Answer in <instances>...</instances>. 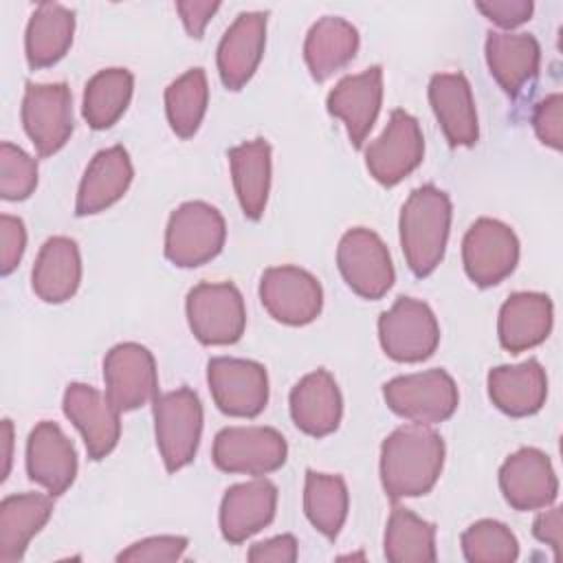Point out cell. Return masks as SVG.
I'll use <instances>...</instances> for the list:
<instances>
[{
    "instance_id": "43",
    "label": "cell",
    "mask_w": 563,
    "mask_h": 563,
    "mask_svg": "<svg viewBox=\"0 0 563 563\" xmlns=\"http://www.w3.org/2000/svg\"><path fill=\"white\" fill-rule=\"evenodd\" d=\"M249 561L251 563H295L297 561V539L292 534H279L266 541H260L251 545L249 550Z\"/></svg>"
},
{
    "instance_id": "17",
    "label": "cell",
    "mask_w": 563,
    "mask_h": 563,
    "mask_svg": "<svg viewBox=\"0 0 563 563\" xmlns=\"http://www.w3.org/2000/svg\"><path fill=\"white\" fill-rule=\"evenodd\" d=\"M499 488L515 510H537L556 499L559 482L550 457L539 449L523 446L501 464Z\"/></svg>"
},
{
    "instance_id": "28",
    "label": "cell",
    "mask_w": 563,
    "mask_h": 563,
    "mask_svg": "<svg viewBox=\"0 0 563 563\" xmlns=\"http://www.w3.org/2000/svg\"><path fill=\"white\" fill-rule=\"evenodd\" d=\"M81 282V255L77 242L64 235L48 238L37 253L31 284L35 295L46 303L70 299Z\"/></svg>"
},
{
    "instance_id": "22",
    "label": "cell",
    "mask_w": 563,
    "mask_h": 563,
    "mask_svg": "<svg viewBox=\"0 0 563 563\" xmlns=\"http://www.w3.org/2000/svg\"><path fill=\"white\" fill-rule=\"evenodd\" d=\"M343 413V400L330 372L317 369L306 374L290 391V416L299 431L323 438L332 433Z\"/></svg>"
},
{
    "instance_id": "4",
    "label": "cell",
    "mask_w": 563,
    "mask_h": 563,
    "mask_svg": "<svg viewBox=\"0 0 563 563\" xmlns=\"http://www.w3.org/2000/svg\"><path fill=\"white\" fill-rule=\"evenodd\" d=\"M154 431L161 457L169 473L187 466L202 433V405L194 389L180 387L154 398Z\"/></svg>"
},
{
    "instance_id": "10",
    "label": "cell",
    "mask_w": 563,
    "mask_h": 563,
    "mask_svg": "<svg viewBox=\"0 0 563 563\" xmlns=\"http://www.w3.org/2000/svg\"><path fill=\"white\" fill-rule=\"evenodd\" d=\"M336 266L345 284L365 299H380L394 284L389 251L385 242L365 227L343 233L336 249Z\"/></svg>"
},
{
    "instance_id": "26",
    "label": "cell",
    "mask_w": 563,
    "mask_h": 563,
    "mask_svg": "<svg viewBox=\"0 0 563 563\" xmlns=\"http://www.w3.org/2000/svg\"><path fill=\"white\" fill-rule=\"evenodd\" d=\"M488 396L499 411L512 418L532 416L548 396L545 372L534 358L519 365H499L488 372Z\"/></svg>"
},
{
    "instance_id": "20",
    "label": "cell",
    "mask_w": 563,
    "mask_h": 563,
    "mask_svg": "<svg viewBox=\"0 0 563 563\" xmlns=\"http://www.w3.org/2000/svg\"><path fill=\"white\" fill-rule=\"evenodd\" d=\"M266 44V13H240L218 44V73L229 90L249 84L260 66Z\"/></svg>"
},
{
    "instance_id": "12",
    "label": "cell",
    "mask_w": 563,
    "mask_h": 563,
    "mask_svg": "<svg viewBox=\"0 0 563 563\" xmlns=\"http://www.w3.org/2000/svg\"><path fill=\"white\" fill-rule=\"evenodd\" d=\"M464 271L477 286H495L506 279L519 260V240L515 231L493 218H479L462 240Z\"/></svg>"
},
{
    "instance_id": "34",
    "label": "cell",
    "mask_w": 563,
    "mask_h": 563,
    "mask_svg": "<svg viewBox=\"0 0 563 563\" xmlns=\"http://www.w3.org/2000/svg\"><path fill=\"white\" fill-rule=\"evenodd\" d=\"M134 77L128 68L99 70L84 90V119L92 130H106L119 121L132 99Z\"/></svg>"
},
{
    "instance_id": "27",
    "label": "cell",
    "mask_w": 563,
    "mask_h": 563,
    "mask_svg": "<svg viewBox=\"0 0 563 563\" xmlns=\"http://www.w3.org/2000/svg\"><path fill=\"white\" fill-rule=\"evenodd\" d=\"M539 42L530 33L490 31L486 37V64L495 81L517 97L539 73Z\"/></svg>"
},
{
    "instance_id": "46",
    "label": "cell",
    "mask_w": 563,
    "mask_h": 563,
    "mask_svg": "<svg viewBox=\"0 0 563 563\" xmlns=\"http://www.w3.org/2000/svg\"><path fill=\"white\" fill-rule=\"evenodd\" d=\"M2 444H4V471H2V479H4L11 466V444H13V424L9 418L2 420Z\"/></svg>"
},
{
    "instance_id": "33",
    "label": "cell",
    "mask_w": 563,
    "mask_h": 563,
    "mask_svg": "<svg viewBox=\"0 0 563 563\" xmlns=\"http://www.w3.org/2000/svg\"><path fill=\"white\" fill-rule=\"evenodd\" d=\"M383 545L391 563H431L435 561V526L409 508L394 506Z\"/></svg>"
},
{
    "instance_id": "39",
    "label": "cell",
    "mask_w": 563,
    "mask_h": 563,
    "mask_svg": "<svg viewBox=\"0 0 563 563\" xmlns=\"http://www.w3.org/2000/svg\"><path fill=\"white\" fill-rule=\"evenodd\" d=\"M187 550V539L176 534H161V537H147L143 541L132 543L128 550L119 552L117 561H178L183 552Z\"/></svg>"
},
{
    "instance_id": "35",
    "label": "cell",
    "mask_w": 563,
    "mask_h": 563,
    "mask_svg": "<svg viewBox=\"0 0 563 563\" xmlns=\"http://www.w3.org/2000/svg\"><path fill=\"white\" fill-rule=\"evenodd\" d=\"M347 486L341 475L306 471L303 510L308 521L328 539H334L347 517Z\"/></svg>"
},
{
    "instance_id": "40",
    "label": "cell",
    "mask_w": 563,
    "mask_h": 563,
    "mask_svg": "<svg viewBox=\"0 0 563 563\" xmlns=\"http://www.w3.org/2000/svg\"><path fill=\"white\" fill-rule=\"evenodd\" d=\"M532 128L541 143L561 150L563 147V97L552 92L541 99L532 114Z\"/></svg>"
},
{
    "instance_id": "32",
    "label": "cell",
    "mask_w": 563,
    "mask_h": 563,
    "mask_svg": "<svg viewBox=\"0 0 563 563\" xmlns=\"http://www.w3.org/2000/svg\"><path fill=\"white\" fill-rule=\"evenodd\" d=\"M358 51V31L347 20L325 15L317 20L303 42V57L317 81L343 68Z\"/></svg>"
},
{
    "instance_id": "2",
    "label": "cell",
    "mask_w": 563,
    "mask_h": 563,
    "mask_svg": "<svg viewBox=\"0 0 563 563\" xmlns=\"http://www.w3.org/2000/svg\"><path fill=\"white\" fill-rule=\"evenodd\" d=\"M400 246L409 271L427 277L440 264L451 227V200L435 185L409 194L400 211Z\"/></svg>"
},
{
    "instance_id": "25",
    "label": "cell",
    "mask_w": 563,
    "mask_h": 563,
    "mask_svg": "<svg viewBox=\"0 0 563 563\" xmlns=\"http://www.w3.org/2000/svg\"><path fill=\"white\" fill-rule=\"evenodd\" d=\"M552 330V301L543 292H515L499 310L497 334L504 350L517 354L548 339Z\"/></svg>"
},
{
    "instance_id": "14",
    "label": "cell",
    "mask_w": 563,
    "mask_h": 563,
    "mask_svg": "<svg viewBox=\"0 0 563 563\" xmlns=\"http://www.w3.org/2000/svg\"><path fill=\"white\" fill-rule=\"evenodd\" d=\"M424 156L422 130L405 110H394L383 134L365 147V165L369 174L385 187L409 176Z\"/></svg>"
},
{
    "instance_id": "45",
    "label": "cell",
    "mask_w": 563,
    "mask_h": 563,
    "mask_svg": "<svg viewBox=\"0 0 563 563\" xmlns=\"http://www.w3.org/2000/svg\"><path fill=\"white\" fill-rule=\"evenodd\" d=\"M532 534L541 541L548 543L554 552V559L561 556V537H563V528H561V508L554 506L550 510H543L541 515H537L534 523H532Z\"/></svg>"
},
{
    "instance_id": "37",
    "label": "cell",
    "mask_w": 563,
    "mask_h": 563,
    "mask_svg": "<svg viewBox=\"0 0 563 563\" xmlns=\"http://www.w3.org/2000/svg\"><path fill=\"white\" fill-rule=\"evenodd\" d=\"M462 552L471 563H510L519 556V543L506 523L482 519L462 532Z\"/></svg>"
},
{
    "instance_id": "3",
    "label": "cell",
    "mask_w": 563,
    "mask_h": 563,
    "mask_svg": "<svg viewBox=\"0 0 563 563\" xmlns=\"http://www.w3.org/2000/svg\"><path fill=\"white\" fill-rule=\"evenodd\" d=\"M227 238L222 213L202 202H183L172 211L165 229V257L180 268H194L213 260Z\"/></svg>"
},
{
    "instance_id": "19",
    "label": "cell",
    "mask_w": 563,
    "mask_h": 563,
    "mask_svg": "<svg viewBox=\"0 0 563 563\" xmlns=\"http://www.w3.org/2000/svg\"><path fill=\"white\" fill-rule=\"evenodd\" d=\"M29 479L44 486L53 497L62 495L77 475V453L73 442L55 422H40L26 440Z\"/></svg>"
},
{
    "instance_id": "13",
    "label": "cell",
    "mask_w": 563,
    "mask_h": 563,
    "mask_svg": "<svg viewBox=\"0 0 563 563\" xmlns=\"http://www.w3.org/2000/svg\"><path fill=\"white\" fill-rule=\"evenodd\" d=\"M260 299L275 321L306 325L319 317L323 290L317 277L299 266H273L260 279Z\"/></svg>"
},
{
    "instance_id": "5",
    "label": "cell",
    "mask_w": 563,
    "mask_h": 563,
    "mask_svg": "<svg viewBox=\"0 0 563 563\" xmlns=\"http://www.w3.org/2000/svg\"><path fill=\"white\" fill-rule=\"evenodd\" d=\"M187 321L194 336L205 345H231L246 328L242 292L231 282H202L187 295Z\"/></svg>"
},
{
    "instance_id": "16",
    "label": "cell",
    "mask_w": 563,
    "mask_h": 563,
    "mask_svg": "<svg viewBox=\"0 0 563 563\" xmlns=\"http://www.w3.org/2000/svg\"><path fill=\"white\" fill-rule=\"evenodd\" d=\"M64 413L79 429L92 460L106 457L119 442V409L99 389L86 383H70L64 391Z\"/></svg>"
},
{
    "instance_id": "24",
    "label": "cell",
    "mask_w": 563,
    "mask_h": 563,
    "mask_svg": "<svg viewBox=\"0 0 563 563\" xmlns=\"http://www.w3.org/2000/svg\"><path fill=\"white\" fill-rule=\"evenodd\" d=\"M132 176L130 154L121 145L97 152L79 183L75 213L90 216L108 209L128 191Z\"/></svg>"
},
{
    "instance_id": "31",
    "label": "cell",
    "mask_w": 563,
    "mask_h": 563,
    "mask_svg": "<svg viewBox=\"0 0 563 563\" xmlns=\"http://www.w3.org/2000/svg\"><path fill=\"white\" fill-rule=\"evenodd\" d=\"M75 13L57 2H42L33 11L26 35L24 51L31 68H46L57 64L73 44Z\"/></svg>"
},
{
    "instance_id": "21",
    "label": "cell",
    "mask_w": 563,
    "mask_h": 563,
    "mask_svg": "<svg viewBox=\"0 0 563 563\" xmlns=\"http://www.w3.org/2000/svg\"><path fill=\"white\" fill-rule=\"evenodd\" d=\"M277 508V486L264 477L233 484L220 504V530L229 543H242L266 528Z\"/></svg>"
},
{
    "instance_id": "44",
    "label": "cell",
    "mask_w": 563,
    "mask_h": 563,
    "mask_svg": "<svg viewBox=\"0 0 563 563\" xmlns=\"http://www.w3.org/2000/svg\"><path fill=\"white\" fill-rule=\"evenodd\" d=\"M176 9L183 18V24L191 37H202L207 22L211 15L220 9V2H200V0H189V2H176Z\"/></svg>"
},
{
    "instance_id": "8",
    "label": "cell",
    "mask_w": 563,
    "mask_h": 563,
    "mask_svg": "<svg viewBox=\"0 0 563 563\" xmlns=\"http://www.w3.org/2000/svg\"><path fill=\"white\" fill-rule=\"evenodd\" d=\"M207 383L213 402L227 416L255 418L268 402V376L257 361L216 356L207 363Z\"/></svg>"
},
{
    "instance_id": "30",
    "label": "cell",
    "mask_w": 563,
    "mask_h": 563,
    "mask_svg": "<svg viewBox=\"0 0 563 563\" xmlns=\"http://www.w3.org/2000/svg\"><path fill=\"white\" fill-rule=\"evenodd\" d=\"M229 165L240 207L246 218L260 220L271 189V145L266 139L244 141L229 150Z\"/></svg>"
},
{
    "instance_id": "9",
    "label": "cell",
    "mask_w": 563,
    "mask_h": 563,
    "mask_svg": "<svg viewBox=\"0 0 563 563\" xmlns=\"http://www.w3.org/2000/svg\"><path fill=\"white\" fill-rule=\"evenodd\" d=\"M288 455L284 435L273 427H227L213 440V464L224 473L266 475Z\"/></svg>"
},
{
    "instance_id": "42",
    "label": "cell",
    "mask_w": 563,
    "mask_h": 563,
    "mask_svg": "<svg viewBox=\"0 0 563 563\" xmlns=\"http://www.w3.org/2000/svg\"><path fill=\"white\" fill-rule=\"evenodd\" d=\"M490 22L504 26V29H515L523 22L530 20L534 4L530 0H488V2H477L475 4Z\"/></svg>"
},
{
    "instance_id": "23",
    "label": "cell",
    "mask_w": 563,
    "mask_h": 563,
    "mask_svg": "<svg viewBox=\"0 0 563 563\" xmlns=\"http://www.w3.org/2000/svg\"><path fill=\"white\" fill-rule=\"evenodd\" d=\"M429 101L446 141L457 145L477 143V112L471 95V84L462 73H440L429 81Z\"/></svg>"
},
{
    "instance_id": "7",
    "label": "cell",
    "mask_w": 563,
    "mask_h": 563,
    "mask_svg": "<svg viewBox=\"0 0 563 563\" xmlns=\"http://www.w3.org/2000/svg\"><path fill=\"white\" fill-rule=\"evenodd\" d=\"M378 339L389 358L398 363H418L435 352L440 325L424 301L398 297L378 319Z\"/></svg>"
},
{
    "instance_id": "6",
    "label": "cell",
    "mask_w": 563,
    "mask_h": 563,
    "mask_svg": "<svg viewBox=\"0 0 563 563\" xmlns=\"http://www.w3.org/2000/svg\"><path fill=\"white\" fill-rule=\"evenodd\" d=\"M387 407L418 424H435L453 416L457 409V387L444 369H427L405 374L383 385Z\"/></svg>"
},
{
    "instance_id": "18",
    "label": "cell",
    "mask_w": 563,
    "mask_h": 563,
    "mask_svg": "<svg viewBox=\"0 0 563 563\" xmlns=\"http://www.w3.org/2000/svg\"><path fill=\"white\" fill-rule=\"evenodd\" d=\"M383 101V68L369 66L358 75L343 77L328 95V112L345 123L354 147H363L372 125L376 123Z\"/></svg>"
},
{
    "instance_id": "1",
    "label": "cell",
    "mask_w": 563,
    "mask_h": 563,
    "mask_svg": "<svg viewBox=\"0 0 563 563\" xmlns=\"http://www.w3.org/2000/svg\"><path fill=\"white\" fill-rule=\"evenodd\" d=\"M444 464V440L427 424H405L380 446V482L389 499L427 495Z\"/></svg>"
},
{
    "instance_id": "11",
    "label": "cell",
    "mask_w": 563,
    "mask_h": 563,
    "mask_svg": "<svg viewBox=\"0 0 563 563\" xmlns=\"http://www.w3.org/2000/svg\"><path fill=\"white\" fill-rule=\"evenodd\" d=\"M22 125L40 156L59 152L73 134V97L64 81L26 84Z\"/></svg>"
},
{
    "instance_id": "36",
    "label": "cell",
    "mask_w": 563,
    "mask_h": 563,
    "mask_svg": "<svg viewBox=\"0 0 563 563\" xmlns=\"http://www.w3.org/2000/svg\"><path fill=\"white\" fill-rule=\"evenodd\" d=\"M209 101L207 75L202 68H189L165 90V112L172 130L180 139H189L202 123Z\"/></svg>"
},
{
    "instance_id": "15",
    "label": "cell",
    "mask_w": 563,
    "mask_h": 563,
    "mask_svg": "<svg viewBox=\"0 0 563 563\" xmlns=\"http://www.w3.org/2000/svg\"><path fill=\"white\" fill-rule=\"evenodd\" d=\"M106 396L119 411H132L156 398L158 376L152 352L141 343H119L103 358Z\"/></svg>"
},
{
    "instance_id": "38",
    "label": "cell",
    "mask_w": 563,
    "mask_h": 563,
    "mask_svg": "<svg viewBox=\"0 0 563 563\" xmlns=\"http://www.w3.org/2000/svg\"><path fill=\"white\" fill-rule=\"evenodd\" d=\"M37 185V163L18 145H0V196L4 200H24Z\"/></svg>"
},
{
    "instance_id": "41",
    "label": "cell",
    "mask_w": 563,
    "mask_h": 563,
    "mask_svg": "<svg viewBox=\"0 0 563 563\" xmlns=\"http://www.w3.org/2000/svg\"><path fill=\"white\" fill-rule=\"evenodd\" d=\"M26 246V229L24 222L15 216H0V273L9 275L22 260Z\"/></svg>"
},
{
    "instance_id": "29",
    "label": "cell",
    "mask_w": 563,
    "mask_h": 563,
    "mask_svg": "<svg viewBox=\"0 0 563 563\" xmlns=\"http://www.w3.org/2000/svg\"><path fill=\"white\" fill-rule=\"evenodd\" d=\"M53 515V499L40 493L9 495L0 504V561L15 563Z\"/></svg>"
}]
</instances>
